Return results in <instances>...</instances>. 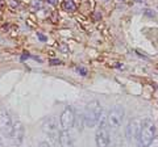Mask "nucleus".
<instances>
[{"mask_svg": "<svg viewBox=\"0 0 158 147\" xmlns=\"http://www.w3.org/2000/svg\"><path fill=\"white\" fill-rule=\"evenodd\" d=\"M75 112L73 108L67 106L65 110L62 112L61 117H59V127L61 130H70L74 127V122H75Z\"/></svg>", "mask_w": 158, "mask_h": 147, "instance_id": "5", "label": "nucleus"}, {"mask_svg": "<svg viewBox=\"0 0 158 147\" xmlns=\"http://www.w3.org/2000/svg\"><path fill=\"white\" fill-rule=\"evenodd\" d=\"M37 37H38L41 41H46V37H45V36H42L41 33H37Z\"/></svg>", "mask_w": 158, "mask_h": 147, "instance_id": "16", "label": "nucleus"}, {"mask_svg": "<svg viewBox=\"0 0 158 147\" xmlns=\"http://www.w3.org/2000/svg\"><path fill=\"white\" fill-rule=\"evenodd\" d=\"M42 131H44V134L48 137V142L52 146L57 143L58 137H59V131H61V127H59L58 120L56 118V117L49 116L42 121Z\"/></svg>", "mask_w": 158, "mask_h": 147, "instance_id": "3", "label": "nucleus"}, {"mask_svg": "<svg viewBox=\"0 0 158 147\" xmlns=\"http://www.w3.org/2000/svg\"><path fill=\"white\" fill-rule=\"evenodd\" d=\"M32 7L33 8H41L42 7V0H32Z\"/></svg>", "mask_w": 158, "mask_h": 147, "instance_id": "12", "label": "nucleus"}, {"mask_svg": "<svg viewBox=\"0 0 158 147\" xmlns=\"http://www.w3.org/2000/svg\"><path fill=\"white\" fill-rule=\"evenodd\" d=\"M62 7H63V9H65L66 12H74L77 9V7H75V4H74L73 0H65L63 4H62Z\"/></svg>", "mask_w": 158, "mask_h": 147, "instance_id": "11", "label": "nucleus"}, {"mask_svg": "<svg viewBox=\"0 0 158 147\" xmlns=\"http://www.w3.org/2000/svg\"><path fill=\"white\" fill-rule=\"evenodd\" d=\"M24 137H25V130L19 118H13V125H12V133L9 138L12 139L13 145L20 146L24 142Z\"/></svg>", "mask_w": 158, "mask_h": 147, "instance_id": "7", "label": "nucleus"}, {"mask_svg": "<svg viewBox=\"0 0 158 147\" xmlns=\"http://www.w3.org/2000/svg\"><path fill=\"white\" fill-rule=\"evenodd\" d=\"M137 2H138V3H144L145 0H137Z\"/></svg>", "mask_w": 158, "mask_h": 147, "instance_id": "18", "label": "nucleus"}, {"mask_svg": "<svg viewBox=\"0 0 158 147\" xmlns=\"http://www.w3.org/2000/svg\"><path fill=\"white\" fill-rule=\"evenodd\" d=\"M48 3H50V4H56L57 2H56V0H48Z\"/></svg>", "mask_w": 158, "mask_h": 147, "instance_id": "17", "label": "nucleus"}, {"mask_svg": "<svg viewBox=\"0 0 158 147\" xmlns=\"http://www.w3.org/2000/svg\"><path fill=\"white\" fill-rule=\"evenodd\" d=\"M103 2H110V0H103Z\"/></svg>", "mask_w": 158, "mask_h": 147, "instance_id": "19", "label": "nucleus"}, {"mask_svg": "<svg viewBox=\"0 0 158 147\" xmlns=\"http://www.w3.org/2000/svg\"><path fill=\"white\" fill-rule=\"evenodd\" d=\"M58 142H59V145H61V147H75V141H74V137L70 130L59 131Z\"/></svg>", "mask_w": 158, "mask_h": 147, "instance_id": "9", "label": "nucleus"}, {"mask_svg": "<svg viewBox=\"0 0 158 147\" xmlns=\"http://www.w3.org/2000/svg\"><path fill=\"white\" fill-rule=\"evenodd\" d=\"M140 125H141V120H138V118H133L128 122V125L125 127V135L129 141L136 139L138 130H140Z\"/></svg>", "mask_w": 158, "mask_h": 147, "instance_id": "8", "label": "nucleus"}, {"mask_svg": "<svg viewBox=\"0 0 158 147\" xmlns=\"http://www.w3.org/2000/svg\"><path fill=\"white\" fill-rule=\"evenodd\" d=\"M124 116H125V110L121 105H115L112 106L110 112L107 113V125L108 129L113 130H118L120 126L124 121Z\"/></svg>", "mask_w": 158, "mask_h": 147, "instance_id": "4", "label": "nucleus"}, {"mask_svg": "<svg viewBox=\"0 0 158 147\" xmlns=\"http://www.w3.org/2000/svg\"><path fill=\"white\" fill-rule=\"evenodd\" d=\"M74 127H77L78 131H82L83 127H85V120H83V116L79 114L75 116V122H74Z\"/></svg>", "mask_w": 158, "mask_h": 147, "instance_id": "10", "label": "nucleus"}, {"mask_svg": "<svg viewBox=\"0 0 158 147\" xmlns=\"http://www.w3.org/2000/svg\"><path fill=\"white\" fill-rule=\"evenodd\" d=\"M103 113V106L98 100L90 101L85 108L83 113V120H85V126L87 127H95L99 122V118Z\"/></svg>", "mask_w": 158, "mask_h": 147, "instance_id": "2", "label": "nucleus"}, {"mask_svg": "<svg viewBox=\"0 0 158 147\" xmlns=\"http://www.w3.org/2000/svg\"><path fill=\"white\" fill-rule=\"evenodd\" d=\"M12 125H13V118L9 114V112L6 109L0 110V131L3 135L6 137H11L12 133Z\"/></svg>", "mask_w": 158, "mask_h": 147, "instance_id": "6", "label": "nucleus"}, {"mask_svg": "<svg viewBox=\"0 0 158 147\" xmlns=\"http://www.w3.org/2000/svg\"><path fill=\"white\" fill-rule=\"evenodd\" d=\"M157 135V127L156 124L150 118H145L141 121L140 130L136 137L138 147H150L152 143L156 141Z\"/></svg>", "mask_w": 158, "mask_h": 147, "instance_id": "1", "label": "nucleus"}, {"mask_svg": "<svg viewBox=\"0 0 158 147\" xmlns=\"http://www.w3.org/2000/svg\"><path fill=\"white\" fill-rule=\"evenodd\" d=\"M38 147H53L49 142H41V143L38 145Z\"/></svg>", "mask_w": 158, "mask_h": 147, "instance_id": "13", "label": "nucleus"}, {"mask_svg": "<svg viewBox=\"0 0 158 147\" xmlns=\"http://www.w3.org/2000/svg\"><path fill=\"white\" fill-rule=\"evenodd\" d=\"M78 72H82L81 75H83V76H85L86 74H87V70H86V68H83V67H78Z\"/></svg>", "mask_w": 158, "mask_h": 147, "instance_id": "14", "label": "nucleus"}, {"mask_svg": "<svg viewBox=\"0 0 158 147\" xmlns=\"http://www.w3.org/2000/svg\"><path fill=\"white\" fill-rule=\"evenodd\" d=\"M50 65L56 66V65H61V61H57V59H52L50 61Z\"/></svg>", "mask_w": 158, "mask_h": 147, "instance_id": "15", "label": "nucleus"}]
</instances>
